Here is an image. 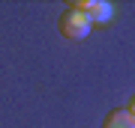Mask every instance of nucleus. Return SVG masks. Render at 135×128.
Segmentation results:
<instances>
[{
	"label": "nucleus",
	"instance_id": "obj_1",
	"mask_svg": "<svg viewBox=\"0 0 135 128\" xmlns=\"http://www.w3.org/2000/svg\"><path fill=\"white\" fill-rule=\"evenodd\" d=\"M57 30H60V36H66V39H84L90 33V21H87L78 9L66 6V12H60V18H57Z\"/></svg>",
	"mask_w": 135,
	"mask_h": 128
},
{
	"label": "nucleus",
	"instance_id": "obj_2",
	"mask_svg": "<svg viewBox=\"0 0 135 128\" xmlns=\"http://www.w3.org/2000/svg\"><path fill=\"white\" fill-rule=\"evenodd\" d=\"M69 6L78 9L90 24H93V21H99V24H102V21H111V15H114V6L105 3V0H72Z\"/></svg>",
	"mask_w": 135,
	"mask_h": 128
},
{
	"label": "nucleus",
	"instance_id": "obj_3",
	"mask_svg": "<svg viewBox=\"0 0 135 128\" xmlns=\"http://www.w3.org/2000/svg\"><path fill=\"white\" fill-rule=\"evenodd\" d=\"M102 128H135V119H132V113L126 107H114L102 119Z\"/></svg>",
	"mask_w": 135,
	"mask_h": 128
},
{
	"label": "nucleus",
	"instance_id": "obj_4",
	"mask_svg": "<svg viewBox=\"0 0 135 128\" xmlns=\"http://www.w3.org/2000/svg\"><path fill=\"white\" fill-rule=\"evenodd\" d=\"M126 110H129V113H132V119H135V95H132V101H129V104H126Z\"/></svg>",
	"mask_w": 135,
	"mask_h": 128
}]
</instances>
